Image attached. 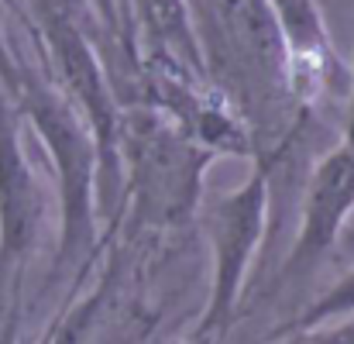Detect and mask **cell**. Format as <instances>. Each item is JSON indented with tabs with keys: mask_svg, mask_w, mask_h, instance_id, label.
Segmentation results:
<instances>
[{
	"mask_svg": "<svg viewBox=\"0 0 354 344\" xmlns=\"http://www.w3.org/2000/svg\"><path fill=\"white\" fill-rule=\"evenodd\" d=\"M3 90L10 93L21 120L45 148L55 176L59 241H55L48 282L55 286L69 275H80L69 289L73 300L83 289L86 272L97 265L100 248H107L100 230V210H97V145L80 111L55 87V80L38 66H31L28 59H21V52Z\"/></svg>",
	"mask_w": 354,
	"mask_h": 344,
	"instance_id": "6da1fadb",
	"label": "cell"
},
{
	"mask_svg": "<svg viewBox=\"0 0 354 344\" xmlns=\"http://www.w3.org/2000/svg\"><path fill=\"white\" fill-rule=\"evenodd\" d=\"M118 152L120 210L111 237H165L200 217L203 183L217 159L169 114L148 104L120 107Z\"/></svg>",
	"mask_w": 354,
	"mask_h": 344,
	"instance_id": "7a4b0ae2",
	"label": "cell"
},
{
	"mask_svg": "<svg viewBox=\"0 0 354 344\" xmlns=\"http://www.w3.org/2000/svg\"><path fill=\"white\" fill-rule=\"evenodd\" d=\"M268 210H272V186H268L265 165L258 162L237 190L210 200V207L203 210V230L214 248V272H210L214 279H210V296L196 320V331L189 334L193 341L221 344L227 338L251 262L268 230Z\"/></svg>",
	"mask_w": 354,
	"mask_h": 344,
	"instance_id": "3957f363",
	"label": "cell"
},
{
	"mask_svg": "<svg viewBox=\"0 0 354 344\" xmlns=\"http://www.w3.org/2000/svg\"><path fill=\"white\" fill-rule=\"evenodd\" d=\"M354 217V152L337 141L327 155L313 162L299 190V234L286 255L275 289H292L306 282L324 258L334 251L344 228Z\"/></svg>",
	"mask_w": 354,
	"mask_h": 344,
	"instance_id": "277c9868",
	"label": "cell"
},
{
	"mask_svg": "<svg viewBox=\"0 0 354 344\" xmlns=\"http://www.w3.org/2000/svg\"><path fill=\"white\" fill-rule=\"evenodd\" d=\"M45 221V193L21 141V114L0 83V303L21 289Z\"/></svg>",
	"mask_w": 354,
	"mask_h": 344,
	"instance_id": "5b68a950",
	"label": "cell"
},
{
	"mask_svg": "<svg viewBox=\"0 0 354 344\" xmlns=\"http://www.w3.org/2000/svg\"><path fill=\"white\" fill-rule=\"evenodd\" d=\"M279 52L286 90L296 111L317 114L334 93H348V73L334 52L324 10L317 0H265Z\"/></svg>",
	"mask_w": 354,
	"mask_h": 344,
	"instance_id": "8992f818",
	"label": "cell"
},
{
	"mask_svg": "<svg viewBox=\"0 0 354 344\" xmlns=\"http://www.w3.org/2000/svg\"><path fill=\"white\" fill-rule=\"evenodd\" d=\"M124 21L134 31L138 52L165 55V59L207 76V62H203V48H200V35L193 24L189 0H127Z\"/></svg>",
	"mask_w": 354,
	"mask_h": 344,
	"instance_id": "52a82bcc",
	"label": "cell"
},
{
	"mask_svg": "<svg viewBox=\"0 0 354 344\" xmlns=\"http://www.w3.org/2000/svg\"><path fill=\"white\" fill-rule=\"evenodd\" d=\"M344 317H354V269L348 275H341L324 296H317L299 317H292L282 331H303V327H317V324H330Z\"/></svg>",
	"mask_w": 354,
	"mask_h": 344,
	"instance_id": "ba28073f",
	"label": "cell"
},
{
	"mask_svg": "<svg viewBox=\"0 0 354 344\" xmlns=\"http://www.w3.org/2000/svg\"><path fill=\"white\" fill-rule=\"evenodd\" d=\"M268 344H354V320L344 324H317L303 331H279Z\"/></svg>",
	"mask_w": 354,
	"mask_h": 344,
	"instance_id": "9c48e42d",
	"label": "cell"
},
{
	"mask_svg": "<svg viewBox=\"0 0 354 344\" xmlns=\"http://www.w3.org/2000/svg\"><path fill=\"white\" fill-rule=\"evenodd\" d=\"M21 324H24V303L21 289H10L0 303V344H21Z\"/></svg>",
	"mask_w": 354,
	"mask_h": 344,
	"instance_id": "30bf717a",
	"label": "cell"
},
{
	"mask_svg": "<svg viewBox=\"0 0 354 344\" xmlns=\"http://www.w3.org/2000/svg\"><path fill=\"white\" fill-rule=\"evenodd\" d=\"M3 7H7V0H0V83H7V80H10L14 62H17V52H14V45H10L7 31H3Z\"/></svg>",
	"mask_w": 354,
	"mask_h": 344,
	"instance_id": "8fae6325",
	"label": "cell"
},
{
	"mask_svg": "<svg viewBox=\"0 0 354 344\" xmlns=\"http://www.w3.org/2000/svg\"><path fill=\"white\" fill-rule=\"evenodd\" d=\"M341 141L354 152V69L348 76V111H344V138Z\"/></svg>",
	"mask_w": 354,
	"mask_h": 344,
	"instance_id": "7c38bea8",
	"label": "cell"
},
{
	"mask_svg": "<svg viewBox=\"0 0 354 344\" xmlns=\"http://www.w3.org/2000/svg\"><path fill=\"white\" fill-rule=\"evenodd\" d=\"M35 344H52V324H48V331H45V334H41Z\"/></svg>",
	"mask_w": 354,
	"mask_h": 344,
	"instance_id": "4fadbf2b",
	"label": "cell"
},
{
	"mask_svg": "<svg viewBox=\"0 0 354 344\" xmlns=\"http://www.w3.org/2000/svg\"><path fill=\"white\" fill-rule=\"evenodd\" d=\"M52 3H73V7H83V10H86V3H83V0H52ZM86 14H90V10H86Z\"/></svg>",
	"mask_w": 354,
	"mask_h": 344,
	"instance_id": "5bb4252c",
	"label": "cell"
}]
</instances>
